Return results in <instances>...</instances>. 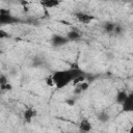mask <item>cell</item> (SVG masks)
<instances>
[{"instance_id":"cell-1","label":"cell","mask_w":133,"mask_h":133,"mask_svg":"<svg viewBox=\"0 0 133 133\" xmlns=\"http://www.w3.org/2000/svg\"><path fill=\"white\" fill-rule=\"evenodd\" d=\"M83 75V72L78 68H70L65 70H59L53 73L52 77L55 82V86L58 89L64 88L66 85L72 83L77 77Z\"/></svg>"},{"instance_id":"cell-2","label":"cell","mask_w":133,"mask_h":133,"mask_svg":"<svg viewBox=\"0 0 133 133\" xmlns=\"http://www.w3.org/2000/svg\"><path fill=\"white\" fill-rule=\"evenodd\" d=\"M18 19L15 18L14 16H11L9 14V11L7 10H3L0 9V23L1 24H12V23H17Z\"/></svg>"},{"instance_id":"cell-3","label":"cell","mask_w":133,"mask_h":133,"mask_svg":"<svg viewBox=\"0 0 133 133\" xmlns=\"http://www.w3.org/2000/svg\"><path fill=\"white\" fill-rule=\"evenodd\" d=\"M69 39L66 38V36L61 35V34H53L51 37V45L53 47H61L64 46L65 44H68Z\"/></svg>"},{"instance_id":"cell-4","label":"cell","mask_w":133,"mask_h":133,"mask_svg":"<svg viewBox=\"0 0 133 133\" xmlns=\"http://www.w3.org/2000/svg\"><path fill=\"white\" fill-rule=\"evenodd\" d=\"M78 127L82 133H90V131L92 130V125L90 124V122L87 118H82L79 122Z\"/></svg>"},{"instance_id":"cell-5","label":"cell","mask_w":133,"mask_h":133,"mask_svg":"<svg viewBox=\"0 0 133 133\" xmlns=\"http://www.w3.org/2000/svg\"><path fill=\"white\" fill-rule=\"evenodd\" d=\"M75 17L79 22H81L83 24H88L95 19V17H92L91 15H88L86 12H81V11L80 12H76Z\"/></svg>"},{"instance_id":"cell-6","label":"cell","mask_w":133,"mask_h":133,"mask_svg":"<svg viewBox=\"0 0 133 133\" xmlns=\"http://www.w3.org/2000/svg\"><path fill=\"white\" fill-rule=\"evenodd\" d=\"M122 109L125 112H133V92H130L128 95L127 100L122 105Z\"/></svg>"},{"instance_id":"cell-7","label":"cell","mask_w":133,"mask_h":133,"mask_svg":"<svg viewBox=\"0 0 133 133\" xmlns=\"http://www.w3.org/2000/svg\"><path fill=\"white\" fill-rule=\"evenodd\" d=\"M36 114H37L36 110H35L33 107H29V108L25 109V111H24V113H23V117H24L25 122L31 123V122L33 121V118L36 116Z\"/></svg>"},{"instance_id":"cell-8","label":"cell","mask_w":133,"mask_h":133,"mask_svg":"<svg viewBox=\"0 0 133 133\" xmlns=\"http://www.w3.org/2000/svg\"><path fill=\"white\" fill-rule=\"evenodd\" d=\"M128 95H129V94H128L127 91H125V90H118V91L116 92V95H115V100H116V102H117L118 104L123 105V104L125 103V101L127 100Z\"/></svg>"},{"instance_id":"cell-9","label":"cell","mask_w":133,"mask_h":133,"mask_svg":"<svg viewBox=\"0 0 133 133\" xmlns=\"http://www.w3.org/2000/svg\"><path fill=\"white\" fill-rule=\"evenodd\" d=\"M115 27H116V24L113 22H105L103 24V29L106 33H114Z\"/></svg>"},{"instance_id":"cell-10","label":"cell","mask_w":133,"mask_h":133,"mask_svg":"<svg viewBox=\"0 0 133 133\" xmlns=\"http://www.w3.org/2000/svg\"><path fill=\"white\" fill-rule=\"evenodd\" d=\"M41 4L43 6H45L46 8H53V7L58 6L60 4V2L57 0H46V1H42Z\"/></svg>"},{"instance_id":"cell-11","label":"cell","mask_w":133,"mask_h":133,"mask_svg":"<svg viewBox=\"0 0 133 133\" xmlns=\"http://www.w3.org/2000/svg\"><path fill=\"white\" fill-rule=\"evenodd\" d=\"M88 87H89V84H88L87 82H85V81H84V82H81V83H79L78 85L75 86V92H76V94L83 92V91L87 90Z\"/></svg>"},{"instance_id":"cell-12","label":"cell","mask_w":133,"mask_h":133,"mask_svg":"<svg viewBox=\"0 0 133 133\" xmlns=\"http://www.w3.org/2000/svg\"><path fill=\"white\" fill-rule=\"evenodd\" d=\"M97 118H98V121H99L100 123H102V124H105V123H107V122L109 121L110 116H109V114H108L106 111H101L100 113H98V115H97Z\"/></svg>"},{"instance_id":"cell-13","label":"cell","mask_w":133,"mask_h":133,"mask_svg":"<svg viewBox=\"0 0 133 133\" xmlns=\"http://www.w3.org/2000/svg\"><path fill=\"white\" fill-rule=\"evenodd\" d=\"M65 36H66V38H68L69 42H70V41H77V39H79V38L81 37V34H80L78 31L73 30V31H69Z\"/></svg>"},{"instance_id":"cell-14","label":"cell","mask_w":133,"mask_h":133,"mask_svg":"<svg viewBox=\"0 0 133 133\" xmlns=\"http://www.w3.org/2000/svg\"><path fill=\"white\" fill-rule=\"evenodd\" d=\"M46 84H47V86H50V87L55 86V82H54L52 76H50V77H48V78L46 79Z\"/></svg>"},{"instance_id":"cell-15","label":"cell","mask_w":133,"mask_h":133,"mask_svg":"<svg viewBox=\"0 0 133 133\" xmlns=\"http://www.w3.org/2000/svg\"><path fill=\"white\" fill-rule=\"evenodd\" d=\"M0 89H1L2 91L10 90V89H11V85H10V83L8 82V83H6V84H4V85H0Z\"/></svg>"},{"instance_id":"cell-16","label":"cell","mask_w":133,"mask_h":133,"mask_svg":"<svg viewBox=\"0 0 133 133\" xmlns=\"http://www.w3.org/2000/svg\"><path fill=\"white\" fill-rule=\"evenodd\" d=\"M6 83H8L7 78L5 77V75H1V76H0V85H4V84H6Z\"/></svg>"},{"instance_id":"cell-17","label":"cell","mask_w":133,"mask_h":133,"mask_svg":"<svg viewBox=\"0 0 133 133\" xmlns=\"http://www.w3.org/2000/svg\"><path fill=\"white\" fill-rule=\"evenodd\" d=\"M129 133H133V125L129 128Z\"/></svg>"}]
</instances>
